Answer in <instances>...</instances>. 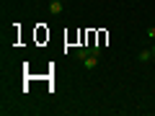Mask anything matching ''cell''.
I'll return each instance as SVG.
<instances>
[{
    "instance_id": "1",
    "label": "cell",
    "mask_w": 155,
    "mask_h": 116,
    "mask_svg": "<svg viewBox=\"0 0 155 116\" xmlns=\"http://www.w3.org/2000/svg\"><path fill=\"white\" fill-rule=\"evenodd\" d=\"M47 8H49V13H52V16H60L65 5H62V0H49V5H47Z\"/></svg>"
},
{
    "instance_id": "2",
    "label": "cell",
    "mask_w": 155,
    "mask_h": 116,
    "mask_svg": "<svg viewBox=\"0 0 155 116\" xmlns=\"http://www.w3.org/2000/svg\"><path fill=\"white\" fill-rule=\"evenodd\" d=\"M150 57H153V49H142V52L137 54V60H140V62H147Z\"/></svg>"
},
{
    "instance_id": "3",
    "label": "cell",
    "mask_w": 155,
    "mask_h": 116,
    "mask_svg": "<svg viewBox=\"0 0 155 116\" xmlns=\"http://www.w3.org/2000/svg\"><path fill=\"white\" fill-rule=\"evenodd\" d=\"M147 39H155V26H150V28H147Z\"/></svg>"
},
{
    "instance_id": "4",
    "label": "cell",
    "mask_w": 155,
    "mask_h": 116,
    "mask_svg": "<svg viewBox=\"0 0 155 116\" xmlns=\"http://www.w3.org/2000/svg\"><path fill=\"white\" fill-rule=\"evenodd\" d=\"M153 60H155V44H153Z\"/></svg>"
}]
</instances>
